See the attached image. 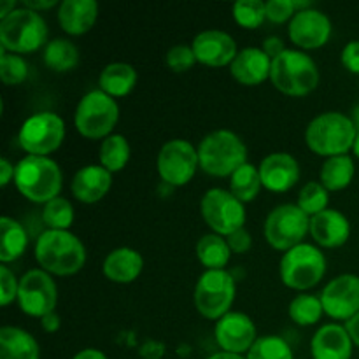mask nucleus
<instances>
[{"mask_svg": "<svg viewBox=\"0 0 359 359\" xmlns=\"http://www.w3.org/2000/svg\"><path fill=\"white\" fill-rule=\"evenodd\" d=\"M290 318L300 326H312L316 323L321 321L325 309H323L321 297H314V294H298L291 300Z\"/></svg>", "mask_w": 359, "mask_h": 359, "instance_id": "34", "label": "nucleus"}, {"mask_svg": "<svg viewBox=\"0 0 359 359\" xmlns=\"http://www.w3.org/2000/svg\"><path fill=\"white\" fill-rule=\"evenodd\" d=\"M72 359H109L102 351L98 349H83L76 354Z\"/></svg>", "mask_w": 359, "mask_h": 359, "instance_id": "50", "label": "nucleus"}, {"mask_svg": "<svg viewBox=\"0 0 359 359\" xmlns=\"http://www.w3.org/2000/svg\"><path fill=\"white\" fill-rule=\"evenodd\" d=\"M351 119H353L354 126H356V130L359 132V104L353 109V116H351Z\"/></svg>", "mask_w": 359, "mask_h": 359, "instance_id": "53", "label": "nucleus"}, {"mask_svg": "<svg viewBox=\"0 0 359 359\" xmlns=\"http://www.w3.org/2000/svg\"><path fill=\"white\" fill-rule=\"evenodd\" d=\"M346 330L349 332L353 342L359 347V312L356 316H354L353 319H349V321L346 323Z\"/></svg>", "mask_w": 359, "mask_h": 359, "instance_id": "49", "label": "nucleus"}, {"mask_svg": "<svg viewBox=\"0 0 359 359\" xmlns=\"http://www.w3.org/2000/svg\"><path fill=\"white\" fill-rule=\"evenodd\" d=\"M263 51L266 53V55L270 56V58H277V56L280 55V53L286 51V48H284V42L283 39L279 37H269L263 41Z\"/></svg>", "mask_w": 359, "mask_h": 359, "instance_id": "45", "label": "nucleus"}, {"mask_svg": "<svg viewBox=\"0 0 359 359\" xmlns=\"http://www.w3.org/2000/svg\"><path fill=\"white\" fill-rule=\"evenodd\" d=\"M42 221L48 226V230L69 231L74 223V207L63 196H56L51 202H48L42 210Z\"/></svg>", "mask_w": 359, "mask_h": 359, "instance_id": "36", "label": "nucleus"}, {"mask_svg": "<svg viewBox=\"0 0 359 359\" xmlns=\"http://www.w3.org/2000/svg\"><path fill=\"white\" fill-rule=\"evenodd\" d=\"M291 42L304 49H318L332 37V21L325 13L316 9L298 11L290 21Z\"/></svg>", "mask_w": 359, "mask_h": 359, "instance_id": "17", "label": "nucleus"}, {"mask_svg": "<svg viewBox=\"0 0 359 359\" xmlns=\"http://www.w3.org/2000/svg\"><path fill=\"white\" fill-rule=\"evenodd\" d=\"M353 151H354V154H356V156L359 158V132H358V135H356V140H354Z\"/></svg>", "mask_w": 359, "mask_h": 359, "instance_id": "54", "label": "nucleus"}, {"mask_svg": "<svg viewBox=\"0 0 359 359\" xmlns=\"http://www.w3.org/2000/svg\"><path fill=\"white\" fill-rule=\"evenodd\" d=\"M112 186V174L102 165H86L72 179V195L83 203H97Z\"/></svg>", "mask_w": 359, "mask_h": 359, "instance_id": "23", "label": "nucleus"}, {"mask_svg": "<svg viewBox=\"0 0 359 359\" xmlns=\"http://www.w3.org/2000/svg\"><path fill=\"white\" fill-rule=\"evenodd\" d=\"M196 62L207 67L231 65L235 56L238 55L237 42L230 34L223 30L200 32L191 42Z\"/></svg>", "mask_w": 359, "mask_h": 359, "instance_id": "18", "label": "nucleus"}, {"mask_svg": "<svg viewBox=\"0 0 359 359\" xmlns=\"http://www.w3.org/2000/svg\"><path fill=\"white\" fill-rule=\"evenodd\" d=\"M245 359H294L291 346L279 335L258 337Z\"/></svg>", "mask_w": 359, "mask_h": 359, "instance_id": "35", "label": "nucleus"}, {"mask_svg": "<svg viewBox=\"0 0 359 359\" xmlns=\"http://www.w3.org/2000/svg\"><path fill=\"white\" fill-rule=\"evenodd\" d=\"M279 272L283 283L291 290H311L325 277L326 258L321 249L304 242L284 252L280 258Z\"/></svg>", "mask_w": 359, "mask_h": 359, "instance_id": "8", "label": "nucleus"}, {"mask_svg": "<svg viewBox=\"0 0 359 359\" xmlns=\"http://www.w3.org/2000/svg\"><path fill=\"white\" fill-rule=\"evenodd\" d=\"M0 359H41V349L28 332L4 326L0 330Z\"/></svg>", "mask_w": 359, "mask_h": 359, "instance_id": "26", "label": "nucleus"}, {"mask_svg": "<svg viewBox=\"0 0 359 359\" xmlns=\"http://www.w3.org/2000/svg\"><path fill=\"white\" fill-rule=\"evenodd\" d=\"M321 184L328 191H340L353 182L354 177V161L349 154L326 158L321 168Z\"/></svg>", "mask_w": 359, "mask_h": 359, "instance_id": "30", "label": "nucleus"}, {"mask_svg": "<svg viewBox=\"0 0 359 359\" xmlns=\"http://www.w3.org/2000/svg\"><path fill=\"white\" fill-rule=\"evenodd\" d=\"M235 300V279L226 270H205L200 276L193 293V302L200 314L210 321H219L231 312Z\"/></svg>", "mask_w": 359, "mask_h": 359, "instance_id": "9", "label": "nucleus"}, {"mask_svg": "<svg viewBox=\"0 0 359 359\" xmlns=\"http://www.w3.org/2000/svg\"><path fill=\"white\" fill-rule=\"evenodd\" d=\"M262 184L269 191L286 193L300 179V165L290 153H272L259 163Z\"/></svg>", "mask_w": 359, "mask_h": 359, "instance_id": "19", "label": "nucleus"}, {"mask_svg": "<svg viewBox=\"0 0 359 359\" xmlns=\"http://www.w3.org/2000/svg\"><path fill=\"white\" fill-rule=\"evenodd\" d=\"M297 14L293 0H270L266 2V20L272 23H284Z\"/></svg>", "mask_w": 359, "mask_h": 359, "instance_id": "42", "label": "nucleus"}, {"mask_svg": "<svg viewBox=\"0 0 359 359\" xmlns=\"http://www.w3.org/2000/svg\"><path fill=\"white\" fill-rule=\"evenodd\" d=\"M325 314L339 321H349L359 312V277L344 273L325 286L321 293Z\"/></svg>", "mask_w": 359, "mask_h": 359, "instance_id": "15", "label": "nucleus"}, {"mask_svg": "<svg viewBox=\"0 0 359 359\" xmlns=\"http://www.w3.org/2000/svg\"><path fill=\"white\" fill-rule=\"evenodd\" d=\"M28 245V235L25 228L13 217L4 216L0 219V262H14L20 258Z\"/></svg>", "mask_w": 359, "mask_h": 359, "instance_id": "28", "label": "nucleus"}, {"mask_svg": "<svg viewBox=\"0 0 359 359\" xmlns=\"http://www.w3.org/2000/svg\"><path fill=\"white\" fill-rule=\"evenodd\" d=\"M55 6H56V0H25L23 2V7L35 11V13H39V11L51 9V7H55Z\"/></svg>", "mask_w": 359, "mask_h": 359, "instance_id": "48", "label": "nucleus"}, {"mask_svg": "<svg viewBox=\"0 0 359 359\" xmlns=\"http://www.w3.org/2000/svg\"><path fill=\"white\" fill-rule=\"evenodd\" d=\"M14 172H16V167L7 158H2L0 160V186L2 188H6L11 179H14Z\"/></svg>", "mask_w": 359, "mask_h": 359, "instance_id": "46", "label": "nucleus"}, {"mask_svg": "<svg viewBox=\"0 0 359 359\" xmlns=\"http://www.w3.org/2000/svg\"><path fill=\"white\" fill-rule=\"evenodd\" d=\"M18 304L30 318L42 319L55 312L58 304V287L53 277L42 269L28 270L20 279Z\"/></svg>", "mask_w": 359, "mask_h": 359, "instance_id": "14", "label": "nucleus"}, {"mask_svg": "<svg viewBox=\"0 0 359 359\" xmlns=\"http://www.w3.org/2000/svg\"><path fill=\"white\" fill-rule=\"evenodd\" d=\"M356 135L358 130L349 116L342 112H323L309 123L305 142L319 156L333 158L349 153Z\"/></svg>", "mask_w": 359, "mask_h": 359, "instance_id": "3", "label": "nucleus"}, {"mask_svg": "<svg viewBox=\"0 0 359 359\" xmlns=\"http://www.w3.org/2000/svg\"><path fill=\"white\" fill-rule=\"evenodd\" d=\"M342 65L346 67L349 72L359 74V41H351L342 49Z\"/></svg>", "mask_w": 359, "mask_h": 359, "instance_id": "44", "label": "nucleus"}, {"mask_svg": "<svg viewBox=\"0 0 359 359\" xmlns=\"http://www.w3.org/2000/svg\"><path fill=\"white\" fill-rule=\"evenodd\" d=\"M226 242L228 245H230L231 252H237V255H245V252L252 248V238L245 228H241V230L228 235Z\"/></svg>", "mask_w": 359, "mask_h": 359, "instance_id": "43", "label": "nucleus"}, {"mask_svg": "<svg viewBox=\"0 0 359 359\" xmlns=\"http://www.w3.org/2000/svg\"><path fill=\"white\" fill-rule=\"evenodd\" d=\"M217 346L221 351L231 354H248L249 349L258 340L256 326L248 314L242 312H228L216 323L214 328Z\"/></svg>", "mask_w": 359, "mask_h": 359, "instance_id": "16", "label": "nucleus"}, {"mask_svg": "<svg viewBox=\"0 0 359 359\" xmlns=\"http://www.w3.org/2000/svg\"><path fill=\"white\" fill-rule=\"evenodd\" d=\"M48 44V25L41 13L20 7L0 20V48L14 55L34 53Z\"/></svg>", "mask_w": 359, "mask_h": 359, "instance_id": "6", "label": "nucleus"}, {"mask_svg": "<svg viewBox=\"0 0 359 359\" xmlns=\"http://www.w3.org/2000/svg\"><path fill=\"white\" fill-rule=\"evenodd\" d=\"M200 168L212 177H228L248 163V147L237 133L216 130L202 139L198 146Z\"/></svg>", "mask_w": 359, "mask_h": 359, "instance_id": "4", "label": "nucleus"}, {"mask_svg": "<svg viewBox=\"0 0 359 359\" xmlns=\"http://www.w3.org/2000/svg\"><path fill=\"white\" fill-rule=\"evenodd\" d=\"M98 18L95 0H63L58 7V23L69 35H84Z\"/></svg>", "mask_w": 359, "mask_h": 359, "instance_id": "24", "label": "nucleus"}, {"mask_svg": "<svg viewBox=\"0 0 359 359\" xmlns=\"http://www.w3.org/2000/svg\"><path fill=\"white\" fill-rule=\"evenodd\" d=\"M207 359H245V358L241 356V354H231V353H224V351H219V353L212 354V356H209Z\"/></svg>", "mask_w": 359, "mask_h": 359, "instance_id": "52", "label": "nucleus"}, {"mask_svg": "<svg viewBox=\"0 0 359 359\" xmlns=\"http://www.w3.org/2000/svg\"><path fill=\"white\" fill-rule=\"evenodd\" d=\"M311 231V217L294 203H284L270 210L263 224L266 242L277 251H290L304 244L305 235Z\"/></svg>", "mask_w": 359, "mask_h": 359, "instance_id": "10", "label": "nucleus"}, {"mask_svg": "<svg viewBox=\"0 0 359 359\" xmlns=\"http://www.w3.org/2000/svg\"><path fill=\"white\" fill-rule=\"evenodd\" d=\"M270 81L280 93L305 97L318 88L319 69L307 53L286 49L272 60Z\"/></svg>", "mask_w": 359, "mask_h": 359, "instance_id": "5", "label": "nucleus"}, {"mask_svg": "<svg viewBox=\"0 0 359 359\" xmlns=\"http://www.w3.org/2000/svg\"><path fill=\"white\" fill-rule=\"evenodd\" d=\"M144 258L132 248H118L104 259V276L116 284H130L142 273Z\"/></svg>", "mask_w": 359, "mask_h": 359, "instance_id": "25", "label": "nucleus"}, {"mask_svg": "<svg viewBox=\"0 0 359 359\" xmlns=\"http://www.w3.org/2000/svg\"><path fill=\"white\" fill-rule=\"evenodd\" d=\"M230 72L244 86H258L270 77L272 58L262 48H245L235 56Z\"/></svg>", "mask_w": 359, "mask_h": 359, "instance_id": "20", "label": "nucleus"}, {"mask_svg": "<svg viewBox=\"0 0 359 359\" xmlns=\"http://www.w3.org/2000/svg\"><path fill=\"white\" fill-rule=\"evenodd\" d=\"M14 9H16V2L14 0H2L0 2V20L9 16Z\"/></svg>", "mask_w": 359, "mask_h": 359, "instance_id": "51", "label": "nucleus"}, {"mask_svg": "<svg viewBox=\"0 0 359 359\" xmlns=\"http://www.w3.org/2000/svg\"><path fill=\"white\" fill-rule=\"evenodd\" d=\"M28 77V63L14 53H7L0 48V79L7 86L21 84Z\"/></svg>", "mask_w": 359, "mask_h": 359, "instance_id": "39", "label": "nucleus"}, {"mask_svg": "<svg viewBox=\"0 0 359 359\" xmlns=\"http://www.w3.org/2000/svg\"><path fill=\"white\" fill-rule=\"evenodd\" d=\"M165 63L168 65V69L174 70V72H188L193 65L196 63L195 51H193L191 46L186 44H177L174 48L168 49L167 56H165Z\"/></svg>", "mask_w": 359, "mask_h": 359, "instance_id": "40", "label": "nucleus"}, {"mask_svg": "<svg viewBox=\"0 0 359 359\" xmlns=\"http://www.w3.org/2000/svg\"><path fill=\"white\" fill-rule=\"evenodd\" d=\"M328 189L321 184V182L311 181L300 189L298 193V203L297 205L307 214L309 217H314L321 214L323 210L328 209Z\"/></svg>", "mask_w": 359, "mask_h": 359, "instance_id": "37", "label": "nucleus"}, {"mask_svg": "<svg viewBox=\"0 0 359 359\" xmlns=\"http://www.w3.org/2000/svg\"><path fill=\"white\" fill-rule=\"evenodd\" d=\"M158 174L168 186H184L195 177L200 167L198 149L184 139H174L163 144L158 153Z\"/></svg>", "mask_w": 359, "mask_h": 359, "instance_id": "13", "label": "nucleus"}, {"mask_svg": "<svg viewBox=\"0 0 359 359\" xmlns=\"http://www.w3.org/2000/svg\"><path fill=\"white\" fill-rule=\"evenodd\" d=\"M18 191L34 203H48L60 196L63 175L58 163L49 156H25L18 161L14 172Z\"/></svg>", "mask_w": 359, "mask_h": 359, "instance_id": "2", "label": "nucleus"}, {"mask_svg": "<svg viewBox=\"0 0 359 359\" xmlns=\"http://www.w3.org/2000/svg\"><path fill=\"white\" fill-rule=\"evenodd\" d=\"M118 119V102L102 90H93L84 95L77 104L74 125L83 137L90 140H98L112 135V130H114Z\"/></svg>", "mask_w": 359, "mask_h": 359, "instance_id": "7", "label": "nucleus"}, {"mask_svg": "<svg viewBox=\"0 0 359 359\" xmlns=\"http://www.w3.org/2000/svg\"><path fill=\"white\" fill-rule=\"evenodd\" d=\"M35 259L44 272L74 276L86 263V248L70 231L48 230L35 242Z\"/></svg>", "mask_w": 359, "mask_h": 359, "instance_id": "1", "label": "nucleus"}, {"mask_svg": "<svg viewBox=\"0 0 359 359\" xmlns=\"http://www.w3.org/2000/svg\"><path fill=\"white\" fill-rule=\"evenodd\" d=\"M18 291H20V280L6 265H2L0 266V304L7 307L11 302L18 300Z\"/></svg>", "mask_w": 359, "mask_h": 359, "instance_id": "41", "label": "nucleus"}, {"mask_svg": "<svg viewBox=\"0 0 359 359\" xmlns=\"http://www.w3.org/2000/svg\"><path fill=\"white\" fill-rule=\"evenodd\" d=\"M42 58L48 69L55 72H69L79 63V49L69 39H53L44 46Z\"/></svg>", "mask_w": 359, "mask_h": 359, "instance_id": "31", "label": "nucleus"}, {"mask_svg": "<svg viewBox=\"0 0 359 359\" xmlns=\"http://www.w3.org/2000/svg\"><path fill=\"white\" fill-rule=\"evenodd\" d=\"M353 346L346 326L325 325L312 337L311 353L314 359H351Z\"/></svg>", "mask_w": 359, "mask_h": 359, "instance_id": "21", "label": "nucleus"}, {"mask_svg": "<svg viewBox=\"0 0 359 359\" xmlns=\"http://www.w3.org/2000/svg\"><path fill=\"white\" fill-rule=\"evenodd\" d=\"M230 256V245L221 235L207 233L196 242V258L207 270H224Z\"/></svg>", "mask_w": 359, "mask_h": 359, "instance_id": "29", "label": "nucleus"}, {"mask_svg": "<svg viewBox=\"0 0 359 359\" xmlns=\"http://www.w3.org/2000/svg\"><path fill=\"white\" fill-rule=\"evenodd\" d=\"M200 210L210 230L221 237H228L245 224L244 203L226 189L212 188L205 191L200 202Z\"/></svg>", "mask_w": 359, "mask_h": 359, "instance_id": "12", "label": "nucleus"}, {"mask_svg": "<svg viewBox=\"0 0 359 359\" xmlns=\"http://www.w3.org/2000/svg\"><path fill=\"white\" fill-rule=\"evenodd\" d=\"M231 14L235 23L242 28L255 30L266 20V4L262 0H238L231 7Z\"/></svg>", "mask_w": 359, "mask_h": 359, "instance_id": "38", "label": "nucleus"}, {"mask_svg": "<svg viewBox=\"0 0 359 359\" xmlns=\"http://www.w3.org/2000/svg\"><path fill=\"white\" fill-rule=\"evenodd\" d=\"M311 235L316 244L323 248H340L349 241L351 223L339 210L326 209L318 216L311 217Z\"/></svg>", "mask_w": 359, "mask_h": 359, "instance_id": "22", "label": "nucleus"}, {"mask_svg": "<svg viewBox=\"0 0 359 359\" xmlns=\"http://www.w3.org/2000/svg\"><path fill=\"white\" fill-rule=\"evenodd\" d=\"M41 325H42V330L48 333H55L56 330L60 328V316L56 314V312H51V314L44 316V318L41 319Z\"/></svg>", "mask_w": 359, "mask_h": 359, "instance_id": "47", "label": "nucleus"}, {"mask_svg": "<svg viewBox=\"0 0 359 359\" xmlns=\"http://www.w3.org/2000/svg\"><path fill=\"white\" fill-rule=\"evenodd\" d=\"M98 84H100V90L109 97H126L128 93H132L137 84V70L128 63H109L102 70Z\"/></svg>", "mask_w": 359, "mask_h": 359, "instance_id": "27", "label": "nucleus"}, {"mask_svg": "<svg viewBox=\"0 0 359 359\" xmlns=\"http://www.w3.org/2000/svg\"><path fill=\"white\" fill-rule=\"evenodd\" d=\"M65 139V123L55 112L28 116L18 133V142L32 156H48Z\"/></svg>", "mask_w": 359, "mask_h": 359, "instance_id": "11", "label": "nucleus"}, {"mask_svg": "<svg viewBox=\"0 0 359 359\" xmlns=\"http://www.w3.org/2000/svg\"><path fill=\"white\" fill-rule=\"evenodd\" d=\"M263 188L259 168L251 163L242 165L230 177V193L242 203L252 202Z\"/></svg>", "mask_w": 359, "mask_h": 359, "instance_id": "32", "label": "nucleus"}, {"mask_svg": "<svg viewBox=\"0 0 359 359\" xmlns=\"http://www.w3.org/2000/svg\"><path fill=\"white\" fill-rule=\"evenodd\" d=\"M130 161V144L119 133H112L102 140L100 146V165L107 168L111 174L123 170Z\"/></svg>", "mask_w": 359, "mask_h": 359, "instance_id": "33", "label": "nucleus"}]
</instances>
